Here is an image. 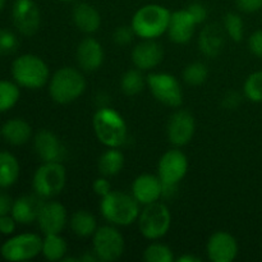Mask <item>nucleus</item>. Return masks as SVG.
Returning <instances> with one entry per match:
<instances>
[{
  "label": "nucleus",
  "instance_id": "11",
  "mask_svg": "<svg viewBox=\"0 0 262 262\" xmlns=\"http://www.w3.org/2000/svg\"><path fill=\"white\" fill-rule=\"evenodd\" d=\"M13 23L23 36L35 35L41 25V13L33 0H15L12 9Z\"/></svg>",
  "mask_w": 262,
  "mask_h": 262
},
{
  "label": "nucleus",
  "instance_id": "7",
  "mask_svg": "<svg viewBox=\"0 0 262 262\" xmlns=\"http://www.w3.org/2000/svg\"><path fill=\"white\" fill-rule=\"evenodd\" d=\"M141 234L151 241L163 238L169 232L171 225V214L163 202L146 205L137 219Z\"/></svg>",
  "mask_w": 262,
  "mask_h": 262
},
{
  "label": "nucleus",
  "instance_id": "44",
  "mask_svg": "<svg viewBox=\"0 0 262 262\" xmlns=\"http://www.w3.org/2000/svg\"><path fill=\"white\" fill-rule=\"evenodd\" d=\"M177 262H201V258L193 255H183L177 258Z\"/></svg>",
  "mask_w": 262,
  "mask_h": 262
},
{
  "label": "nucleus",
  "instance_id": "36",
  "mask_svg": "<svg viewBox=\"0 0 262 262\" xmlns=\"http://www.w3.org/2000/svg\"><path fill=\"white\" fill-rule=\"evenodd\" d=\"M136 36L132 26H119L113 33V40L117 45L125 46L132 42L133 37Z\"/></svg>",
  "mask_w": 262,
  "mask_h": 262
},
{
  "label": "nucleus",
  "instance_id": "5",
  "mask_svg": "<svg viewBox=\"0 0 262 262\" xmlns=\"http://www.w3.org/2000/svg\"><path fill=\"white\" fill-rule=\"evenodd\" d=\"M86 90L84 77L78 69L64 67L58 69L49 79V94L58 104H69L81 96Z\"/></svg>",
  "mask_w": 262,
  "mask_h": 262
},
{
  "label": "nucleus",
  "instance_id": "47",
  "mask_svg": "<svg viewBox=\"0 0 262 262\" xmlns=\"http://www.w3.org/2000/svg\"><path fill=\"white\" fill-rule=\"evenodd\" d=\"M60 2H64V3H68V2H72V0H60Z\"/></svg>",
  "mask_w": 262,
  "mask_h": 262
},
{
  "label": "nucleus",
  "instance_id": "12",
  "mask_svg": "<svg viewBox=\"0 0 262 262\" xmlns=\"http://www.w3.org/2000/svg\"><path fill=\"white\" fill-rule=\"evenodd\" d=\"M188 170V159L178 148L169 150L159 160L158 177L161 183L178 184Z\"/></svg>",
  "mask_w": 262,
  "mask_h": 262
},
{
  "label": "nucleus",
  "instance_id": "33",
  "mask_svg": "<svg viewBox=\"0 0 262 262\" xmlns=\"http://www.w3.org/2000/svg\"><path fill=\"white\" fill-rule=\"evenodd\" d=\"M224 30L227 35L235 42L242 41L245 35V23L237 13H228L224 18Z\"/></svg>",
  "mask_w": 262,
  "mask_h": 262
},
{
  "label": "nucleus",
  "instance_id": "16",
  "mask_svg": "<svg viewBox=\"0 0 262 262\" xmlns=\"http://www.w3.org/2000/svg\"><path fill=\"white\" fill-rule=\"evenodd\" d=\"M33 148L36 155L43 163H53V161L61 163V160L66 158V147L61 141L48 129H42L36 133Z\"/></svg>",
  "mask_w": 262,
  "mask_h": 262
},
{
  "label": "nucleus",
  "instance_id": "39",
  "mask_svg": "<svg viewBox=\"0 0 262 262\" xmlns=\"http://www.w3.org/2000/svg\"><path fill=\"white\" fill-rule=\"evenodd\" d=\"M248 48L253 55L262 58V30L256 31L250 36L248 40Z\"/></svg>",
  "mask_w": 262,
  "mask_h": 262
},
{
  "label": "nucleus",
  "instance_id": "10",
  "mask_svg": "<svg viewBox=\"0 0 262 262\" xmlns=\"http://www.w3.org/2000/svg\"><path fill=\"white\" fill-rule=\"evenodd\" d=\"M146 83L152 96L161 104L170 107H179L183 102V90L174 76L169 73H151Z\"/></svg>",
  "mask_w": 262,
  "mask_h": 262
},
{
  "label": "nucleus",
  "instance_id": "19",
  "mask_svg": "<svg viewBox=\"0 0 262 262\" xmlns=\"http://www.w3.org/2000/svg\"><path fill=\"white\" fill-rule=\"evenodd\" d=\"M76 58L83 71L95 72L104 63V49L96 38L86 37L77 46Z\"/></svg>",
  "mask_w": 262,
  "mask_h": 262
},
{
  "label": "nucleus",
  "instance_id": "15",
  "mask_svg": "<svg viewBox=\"0 0 262 262\" xmlns=\"http://www.w3.org/2000/svg\"><path fill=\"white\" fill-rule=\"evenodd\" d=\"M207 256L212 262H232L238 255V243L228 232L214 233L207 242Z\"/></svg>",
  "mask_w": 262,
  "mask_h": 262
},
{
  "label": "nucleus",
  "instance_id": "26",
  "mask_svg": "<svg viewBox=\"0 0 262 262\" xmlns=\"http://www.w3.org/2000/svg\"><path fill=\"white\" fill-rule=\"evenodd\" d=\"M124 166V155L118 147H109L105 152L101 154L97 161V168L101 176L114 177L122 171Z\"/></svg>",
  "mask_w": 262,
  "mask_h": 262
},
{
  "label": "nucleus",
  "instance_id": "40",
  "mask_svg": "<svg viewBox=\"0 0 262 262\" xmlns=\"http://www.w3.org/2000/svg\"><path fill=\"white\" fill-rule=\"evenodd\" d=\"M17 224L18 223L15 222V219L10 214L2 216L0 217V234H4V235L13 234V233L15 232Z\"/></svg>",
  "mask_w": 262,
  "mask_h": 262
},
{
  "label": "nucleus",
  "instance_id": "32",
  "mask_svg": "<svg viewBox=\"0 0 262 262\" xmlns=\"http://www.w3.org/2000/svg\"><path fill=\"white\" fill-rule=\"evenodd\" d=\"M143 260L147 262H173L174 256L168 246L163 243H151L143 252Z\"/></svg>",
  "mask_w": 262,
  "mask_h": 262
},
{
  "label": "nucleus",
  "instance_id": "18",
  "mask_svg": "<svg viewBox=\"0 0 262 262\" xmlns=\"http://www.w3.org/2000/svg\"><path fill=\"white\" fill-rule=\"evenodd\" d=\"M132 196L142 206L158 202L163 197V183L160 178L152 174L138 176L132 184Z\"/></svg>",
  "mask_w": 262,
  "mask_h": 262
},
{
  "label": "nucleus",
  "instance_id": "9",
  "mask_svg": "<svg viewBox=\"0 0 262 262\" xmlns=\"http://www.w3.org/2000/svg\"><path fill=\"white\" fill-rule=\"evenodd\" d=\"M92 251L99 261H117L124 252V238L113 224L100 227L92 235Z\"/></svg>",
  "mask_w": 262,
  "mask_h": 262
},
{
  "label": "nucleus",
  "instance_id": "1",
  "mask_svg": "<svg viewBox=\"0 0 262 262\" xmlns=\"http://www.w3.org/2000/svg\"><path fill=\"white\" fill-rule=\"evenodd\" d=\"M141 205L132 194L120 191H112L102 197L100 202V211L105 220L113 225L127 227L137 222L140 216Z\"/></svg>",
  "mask_w": 262,
  "mask_h": 262
},
{
  "label": "nucleus",
  "instance_id": "24",
  "mask_svg": "<svg viewBox=\"0 0 262 262\" xmlns=\"http://www.w3.org/2000/svg\"><path fill=\"white\" fill-rule=\"evenodd\" d=\"M73 22L82 32L94 33L101 26V17L91 4L78 3L73 9Z\"/></svg>",
  "mask_w": 262,
  "mask_h": 262
},
{
  "label": "nucleus",
  "instance_id": "35",
  "mask_svg": "<svg viewBox=\"0 0 262 262\" xmlns=\"http://www.w3.org/2000/svg\"><path fill=\"white\" fill-rule=\"evenodd\" d=\"M19 40L17 35L7 28H0V56L12 55L17 51Z\"/></svg>",
  "mask_w": 262,
  "mask_h": 262
},
{
  "label": "nucleus",
  "instance_id": "3",
  "mask_svg": "<svg viewBox=\"0 0 262 262\" xmlns=\"http://www.w3.org/2000/svg\"><path fill=\"white\" fill-rule=\"evenodd\" d=\"M10 72L15 83L28 90L41 89L50 79L48 64L35 54H23L15 58Z\"/></svg>",
  "mask_w": 262,
  "mask_h": 262
},
{
  "label": "nucleus",
  "instance_id": "29",
  "mask_svg": "<svg viewBox=\"0 0 262 262\" xmlns=\"http://www.w3.org/2000/svg\"><path fill=\"white\" fill-rule=\"evenodd\" d=\"M20 97V90L15 82L0 79V113L9 112L17 105Z\"/></svg>",
  "mask_w": 262,
  "mask_h": 262
},
{
  "label": "nucleus",
  "instance_id": "14",
  "mask_svg": "<svg viewBox=\"0 0 262 262\" xmlns=\"http://www.w3.org/2000/svg\"><path fill=\"white\" fill-rule=\"evenodd\" d=\"M68 222L67 210L60 202H43L37 217L38 228L43 234H60Z\"/></svg>",
  "mask_w": 262,
  "mask_h": 262
},
{
  "label": "nucleus",
  "instance_id": "27",
  "mask_svg": "<svg viewBox=\"0 0 262 262\" xmlns=\"http://www.w3.org/2000/svg\"><path fill=\"white\" fill-rule=\"evenodd\" d=\"M71 229L77 237L89 238L95 234L97 229L96 217L86 210H78L71 217Z\"/></svg>",
  "mask_w": 262,
  "mask_h": 262
},
{
  "label": "nucleus",
  "instance_id": "37",
  "mask_svg": "<svg viewBox=\"0 0 262 262\" xmlns=\"http://www.w3.org/2000/svg\"><path fill=\"white\" fill-rule=\"evenodd\" d=\"M186 9L191 13V15L193 17V19L196 20L197 25L202 23L207 18V9L205 8L204 4H201V3H192V4H189Z\"/></svg>",
  "mask_w": 262,
  "mask_h": 262
},
{
  "label": "nucleus",
  "instance_id": "31",
  "mask_svg": "<svg viewBox=\"0 0 262 262\" xmlns=\"http://www.w3.org/2000/svg\"><path fill=\"white\" fill-rule=\"evenodd\" d=\"M183 81L189 86H200V84L205 83L207 79L209 72H207L206 66L204 63H191L184 68L183 71Z\"/></svg>",
  "mask_w": 262,
  "mask_h": 262
},
{
  "label": "nucleus",
  "instance_id": "13",
  "mask_svg": "<svg viewBox=\"0 0 262 262\" xmlns=\"http://www.w3.org/2000/svg\"><path fill=\"white\" fill-rule=\"evenodd\" d=\"M196 123L188 110H178L170 117L168 122V138L171 145L177 147L186 146L194 136Z\"/></svg>",
  "mask_w": 262,
  "mask_h": 262
},
{
  "label": "nucleus",
  "instance_id": "34",
  "mask_svg": "<svg viewBox=\"0 0 262 262\" xmlns=\"http://www.w3.org/2000/svg\"><path fill=\"white\" fill-rule=\"evenodd\" d=\"M243 90L250 101L262 102V71L250 74L246 79Z\"/></svg>",
  "mask_w": 262,
  "mask_h": 262
},
{
  "label": "nucleus",
  "instance_id": "2",
  "mask_svg": "<svg viewBox=\"0 0 262 262\" xmlns=\"http://www.w3.org/2000/svg\"><path fill=\"white\" fill-rule=\"evenodd\" d=\"M92 125L97 140L106 147L119 148L127 141L128 128L124 118L112 107H100L95 113Z\"/></svg>",
  "mask_w": 262,
  "mask_h": 262
},
{
  "label": "nucleus",
  "instance_id": "25",
  "mask_svg": "<svg viewBox=\"0 0 262 262\" xmlns=\"http://www.w3.org/2000/svg\"><path fill=\"white\" fill-rule=\"evenodd\" d=\"M19 173L18 159L9 151H0V188H9L17 183Z\"/></svg>",
  "mask_w": 262,
  "mask_h": 262
},
{
  "label": "nucleus",
  "instance_id": "41",
  "mask_svg": "<svg viewBox=\"0 0 262 262\" xmlns=\"http://www.w3.org/2000/svg\"><path fill=\"white\" fill-rule=\"evenodd\" d=\"M241 101H242V96L237 91H230L223 97V106L228 110H234L239 106Z\"/></svg>",
  "mask_w": 262,
  "mask_h": 262
},
{
  "label": "nucleus",
  "instance_id": "43",
  "mask_svg": "<svg viewBox=\"0 0 262 262\" xmlns=\"http://www.w3.org/2000/svg\"><path fill=\"white\" fill-rule=\"evenodd\" d=\"M13 206V200L10 199L9 194L0 193V217L4 215L10 214Z\"/></svg>",
  "mask_w": 262,
  "mask_h": 262
},
{
  "label": "nucleus",
  "instance_id": "8",
  "mask_svg": "<svg viewBox=\"0 0 262 262\" xmlns=\"http://www.w3.org/2000/svg\"><path fill=\"white\" fill-rule=\"evenodd\" d=\"M42 248V238L35 233H22L10 237L0 247V255L7 261H28L37 257Z\"/></svg>",
  "mask_w": 262,
  "mask_h": 262
},
{
  "label": "nucleus",
  "instance_id": "46",
  "mask_svg": "<svg viewBox=\"0 0 262 262\" xmlns=\"http://www.w3.org/2000/svg\"><path fill=\"white\" fill-rule=\"evenodd\" d=\"M5 2H7V0H0V12H2V10H3V8H4V5H5Z\"/></svg>",
  "mask_w": 262,
  "mask_h": 262
},
{
  "label": "nucleus",
  "instance_id": "4",
  "mask_svg": "<svg viewBox=\"0 0 262 262\" xmlns=\"http://www.w3.org/2000/svg\"><path fill=\"white\" fill-rule=\"evenodd\" d=\"M171 13L159 4H147L135 13L132 18V28L136 36L142 40L158 38L168 31Z\"/></svg>",
  "mask_w": 262,
  "mask_h": 262
},
{
  "label": "nucleus",
  "instance_id": "17",
  "mask_svg": "<svg viewBox=\"0 0 262 262\" xmlns=\"http://www.w3.org/2000/svg\"><path fill=\"white\" fill-rule=\"evenodd\" d=\"M164 49L154 38H146L132 50V61L140 71H150L163 61Z\"/></svg>",
  "mask_w": 262,
  "mask_h": 262
},
{
  "label": "nucleus",
  "instance_id": "42",
  "mask_svg": "<svg viewBox=\"0 0 262 262\" xmlns=\"http://www.w3.org/2000/svg\"><path fill=\"white\" fill-rule=\"evenodd\" d=\"M239 10L245 13H255L262 8V0H237Z\"/></svg>",
  "mask_w": 262,
  "mask_h": 262
},
{
  "label": "nucleus",
  "instance_id": "23",
  "mask_svg": "<svg viewBox=\"0 0 262 262\" xmlns=\"http://www.w3.org/2000/svg\"><path fill=\"white\" fill-rule=\"evenodd\" d=\"M0 135L9 145L22 146L30 141L32 136V128L25 119L13 118L2 125Z\"/></svg>",
  "mask_w": 262,
  "mask_h": 262
},
{
  "label": "nucleus",
  "instance_id": "28",
  "mask_svg": "<svg viewBox=\"0 0 262 262\" xmlns=\"http://www.w3.org/2000/svg\"><path fill=\"white\" fill-rule=\"evenodd\" d=\"M68 246L60 234H45L41 253L48 261H61L67 255Z\"/></svg>",
  "mask_w": 262,
  "mask_h": 262
},
{
  "label": "nucleus",
  "instance_id": "6",
  "mask_svg": "<svg viewBox=\"0 0 262 262\" xmlns=\"http://www.w3.org/2000/svg\"><path fill=\"white\" fill-rule=\"evenodd\" d=\"M67 173L63 164L58 161L43 163L36 169L32 179L33 191L41 199L48 200L58 196L66 187Z\"/></svg>",
  "mask_w": 262,
  "mask_h": 262
},
{
  "label": "nucleus",
  "instance_id": "20",
  "mask_svg": "<svg viewBox=\"0 0 262 262\" xmlns=\"http://www.w3.org/2000/svg\"><path fill=\"white\" fill-rule=\"evenodd\" d=\"M197 23L187 9L176 10L171 13L168 27V35L173 42L187 43L193 37Z\"/></svg>",
  "mask_w": 262,
  "mask_h": 262
},
{
  "label": "nucleus",
  "instance_id": "21",
  "mask_svg": "<svg viewBox=\"0 0 262 262\" xmlns=\"http://www.w3.org/2000/svg\"><path fill=\"white\" fill-rule=\"evenodd\" d=\"M43 199L37 194H25L13 201L10 215L15 219L18 224L28 225L37 222L38 214L43 205Z\"/></svg>",
  "mask_w": 262,
  "mask_h": 262
},
{
  "label": "nucleus",
  "instance_id": "30",
  "mask_svg": "<svg viewBox=\"0 0 262 262\" xmlns=\"http://www.w3.org/2000/svg\"><path fill=\"white\" fill-rule=\"evenodd\" d=\"M145 84H147L145 77H143L142 71H140L138 68L127 71L120 79V89L128 96H135V95L140 94Z\"/></svg>",
  "mask_w": 262,
  "mask_h": 262
},
{
  "label": "nucleus",
  "instance_id": "38",
  "mask_svg": "<svg viewBox=\"0 0 262 262\" xmlns=\"http://www.w3.org/2000/svg\"><path fill=\"white\" fill-rule=\"evenodd\" d=\"M92 189H94L95 193L97 194L99 197H105L106 194H109L110 192L113 191L112 189V184L110 182L107 181L106 177H100V178L95 179L94 184H92Z\"/></svg>",
  "mask_w": 262,
  "mask_h": 262
},
{
  "label": "nucleus",
  "instance_id": "45",
  "mask_svg": "<svg viewBox=\"0 0 262 262\" xmlns=\"http://www.w3.org/2000/svg\"><path fill=\"white\" fill-rule=\"evenodd\" d=\"M79 260L81 261H84V262H95V261H99V258H97V256L95 255V252L94 251H92V253L91 252H87V253H84L83 256H82V257H79Z\"/></svg>",
  "mask_w": 262,
  "mask_h": 262
},
{
  "label": "nucleus",
  "instance_id": "22",
  "mask_svg": "<svg viewBox=\"0 0 262 262\" xmlns=\"http://www.w3.org/2000/svg\"><path fill=\"white\" fill-rule=\"evenodd\" d=\"M225 30L219 25H207L202 28L199 37L200 51L207 58H216L222 53L225 43Z\"/></svg>",
  "mask_w": 262,
  "mask_h": 262
}]
</instances>
